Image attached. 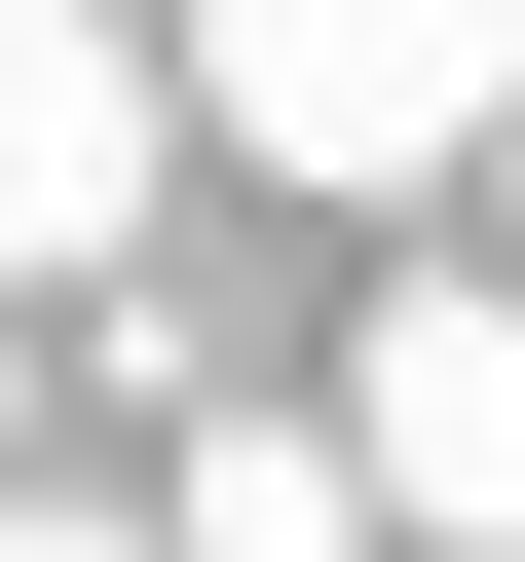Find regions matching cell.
I'll return each instance as SVG.
<instances>
[{
	"instance_id": "6da1fadb",
	"label": "cell",
	"mask_w": 525,
	"mask_h": 562,
	"mask_svg": "<svg viewBox=\"0 0 525 562\" xmlns=\"http://www.w3.org/2000/svg\"><path fill=\"white\" fill-rule=\"evenodd\" d=\"M188 113L262 188H450L525 113V0H188Z\"/></svg>"
},
{
	"instance_id": "7a4b0ae2",
	"label": "cell",
	"mask_w": 525,
	"mask_h": 562,
	"mask_svg": "<svg viewBox=\"0 0 525 562\" xmlns=\"http://www.w3.org/2000/svg\"><path fill=\"white\" fill-rule=\"evenodd\" d=\"M338 413H376V487H413V562H525V262H413Z\"/></svg>"
},
{
	"instance_id": "3957f363",
	"label": "cell",
	"mask_w": 525,
	"mask_h": 562,
	"mask_svg": "<svg viewBox=\"0 0 525 562\" xmlns=\"http://www.w3.org/2000/svg\"><path fill=\"white\" fill-rule=\"evenodd\" d=\"M150 113H188V76L113 38V0H0V301H76V262L150 225Z\"/></svg>"
},
{
	"instance_id": "277c9868",
	"label": "cell",
	"mask_w": 525,
	"mask_h": 562,
	"mask_svg": "<svg viewBox=\"0 0 525 562\" xmlns=\"http://www.w3.org/2000/svg\"><path fill=\"white\" fill-rule=\"evenodd\" d=\"M188 562H413V487H376V413H188V487H150Z\"/></svg>"
},
{
	"instance_id": "5b68a950",
	"label": "cell",
	"mask_w": 525,
	"mask_h": 562,
	"mask_svg": "<svg viewBox=\"0 0 525 562\" xmlns=\"http://www.w3.org/2000/svg\"><path fill=\"white\" fill-rule=\"evenodd\" d=\"M0 562H188V525H76V487H0Z\"/></svg>"
},
{
	"instance_id": "8992f818",
	"label": "cell",
	"mask_w": 525,
	"mask_h": 562,
	"mask_svg": "<svg viewBox=\"0 0 525 562\" xmlns=\"http://www.w3.org/2000/svg\"><path fill=\"white\" fill-rule=\"evenodd\" d=\"M0 450H38V375H0Z\"/></svg>"
}]
</instances>
